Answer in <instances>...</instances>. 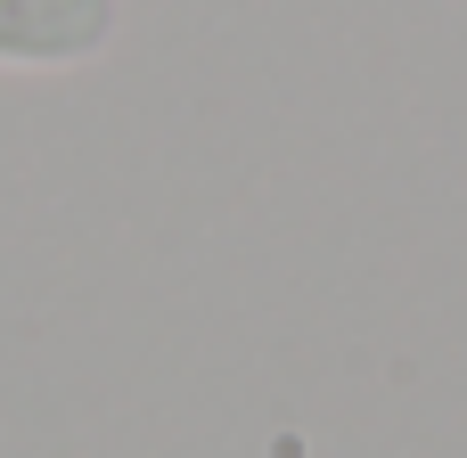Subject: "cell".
Segmentation results:
<instances>
[{
    "label": "cell",
    "instance_id": "6da1fadb",
    "mask_svg": "<svg viewBox=\"0 0 467 458\" xmlns=\"http://www.w3.org/2000/svg\"><path fill=\"white\" fill-rule=\"evenodd\" d=\"M115 0H0V66L16 74H57L90 66L115 41Z\"/></svg>",
    "mask_w": 467,
    "mask_h": 458
}]
</instances>
